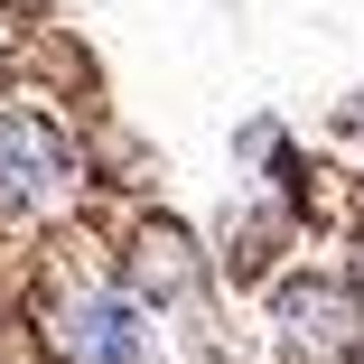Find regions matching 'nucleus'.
<instances>
[{
	"instance_id": "1",
	"label": "nucleus",
	"mask_w": 364,
	"mask_h": 364,
	"mask_svg": "<svg viewBox=\"0 0 364 364\" xmlns=\"http://www.w3.org/2000/svg\"><path fill=\"white\" fill-rule=\"evenodd\" d=\"M38 327L56 346V364H150L159 355L150 309H140V289L122 280L112 252H65L38 280Z\"/></svg>"
},
{
	"instance_id": "2",
	"label": "nucleus",
	"mask_w": 364,
	"mask_h": 364,
	"mask_svg": "<svg viewBox=\"0 0 364 364\" xmlns=\"http://www.w3.org/2000/svg\"><path fill=\"white\" fill-rule=\"evenodd\" d=\"M85 205V150L47 103L28 94H0V225L10 234H38V225H65Z\"/></svg>"
},
{
	"instance_id": "3",
	"label": "nucleus",
	"mask_w": 364,
	"mask_h": 364,
	"mask_svg": "<svg viewBox=\"0 0 364 364\" xmlns=\"http://www.w3.org/2000/svg\"><path fill=\"white\" fill-rule=\"evenodd\" d=\"M280 327H289V346L318 355V364H355V355H364V299L336 289V280L280 289Z\"/></svg>"
}]
</instances>
